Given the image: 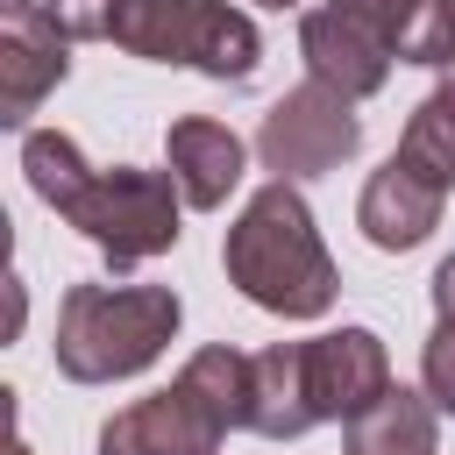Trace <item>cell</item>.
I'll return each instance as SVG.
<instances>
[{
  "instance_id": "6da1fadb",
  "label": "cell",
  "mask_w": 455,
  "mask_h": 455,
  "mask_svg": "<svg viewBox=\"0 0 455 455\" xmlns=\"http://www.w3.org/2000/svg\"><path fill=\"white\" fill-rule=\"evenodd\" d=\"M220 270L249 306H263L277 320H320L341 291V270H334V256L313 228V206L284 178H263L249 192V206L228 220Z\"/></svg>"
},
{
  "instance_id": "7a4b0ae2",
  "label": "cell",
  "mask_w": 455,
  "mask_h": 455,
  "mask_svg": "<svg viewBox=\"0 0 455 455\" xmlns=\"http://www.w3.org/2000/svg\"><path fill=\"white\" fill-rule=\"evenodd\" d=\"M235 427H249V355L206 341L164 391L121 405L100 427V455H220Z\"/></svg>"
},
{
  "instance_id": "3957f363",
  "label": "cell",
  "mask_w": 455,
  "mask_h": 455,
  "mask_svg": "<svg viewBox=\"0 0 455 455\" xmlns=\"http://www.w3.org/2000/svg\"><path fill=\"white\" fill-rule=\"evenodd\" d=\"M185 299L171 284H71L57 306V370L71 384L142 377L178 341Z\"/></svg>"
},
{
  "instance_id": "277c9868",
  "label": "cell",
  "mask_w": 455,
  "mask_h": 455,
  "mask_svg": "<svg viewBox=\"0 0 455 455\" xmlns=\"http://www.w3.org/2000/svg\"><path fill=\"white\" fill-rule=\"evenodd\" d=\"M114 43H121L128 57L185 64V71L220 78V85H242V78H256V64H263L256 21H249L242 7H228V0H128Z\"/></svg>"
},
{
  "instance_id": "5b68a950",
  "label": "cell",
  "mask_w": 455,
  "mask_h": 455,
  "mask_svg": "<svg viewBox=\"0 0 455 455\" xmlns=\"http://www.w3.org/2000/svg\"><path fill=\"white\" fill-rule=\"evenodd\" d=\"M419 28V0H320L299 14V57L306 78L334 85L341 100L384 92L391 64H405Z\"/></svg>"
},
{
  "instance_id": "8992f818",
  "label": "cell",
  "mask_w": 455,
  "mask_h": 455,
  "mask_svg": "<svg viewBox=\"0 0 455 455\" xmlns=\"http://www.w3.org/2000/svg\"><path fill=\"white\" fill-rule=\"evenodd\" d=\"M178 178L171 171H135V164H114V171H92L85 192L64 206V220L114 263V270H135L164 249H178Z\"/></svg>"
},
{
  "instance_id": "52a82bcc",
  "label": "cell",
  "mask_w": 455,
  "mask_h": 455,
  "mask_svg": "<svg viewBox=\"0 0 455 455\" xmlns=\"http://www.w3.org/2000/svg\"><path fill=\"white\" fill-rule=\"evenodd\" d=\"M355 149H363V114H355V100H341V92L320 85V78H299L291 92H277L270 114H263V128H256V156H263V171L284 178V185L327 178V171H341Z\"/></svg>"
},
{
  "instance_id": "ba28073f",
  "label": "cell",
  "mask_w": 455,
  "mask_h": 455,
  "mask_svg": "<svg viewBox=\"0 0 455 455\" xmlns=\"http://www.w3.org/2000/svg\"><path fill=\"white\" fill-rule=\"evenodd\" d=\"M71 71V36L50 21L43 0H7L0 7V121L28 128V114L64 85Z\"/></svg>"
},
{
  "instance_id": "9c48e42d",
  "label": "cell",
  "mask_w": 455,
  "mask_h": 455,
  "mask_svg": "<svg viewBox=\"0 0 455 455\" xmlns=\"http://www.w3.org/2000/svg\"><path fill=\"white\" fill-rule=\"evenodd\" d=\"M306 384H313V412L320 419H363L384 391H391V355L377 341V327H334L306 341Z\"/></svg>"
},
{
  "instance_id": "30bf717a",
  "label": "cell",
  "mask_w": 455,
  "mask_h": 455,
  "mask_svg": "<svg viewBox=\"0 0 455 455\" xmlns=\"http://www.w3.org/2000/svg\"><path fill=\"white\" fill-rule=\"evenodd\" d=\"M441 206H448V192L391 149V156L370 171L363 199H355V228H363V242H370V249L405 256V249H419V242L441 228Z\"/></svg>"
},
{
  "instance_id": "8fae6325",
  "label": "cell",
  "mask_w": 455,
  "mask_h": 455,
  "mask_svg": "<svg viewBox=\"0 0 455 455\" xmlns=\"http://www.w3.org/2000/svg\"><path fill=\"white\" fill-rule=\"evenodd\" d=\"M242 164H249L242 135L228 121H213V114H185V121L164 128V171L178 178L185 206H199V213L228 206V192L242 185Z\"/></svg>"
},
{
  "instance_id": "7c38bea8",
  "label": "cell",
  "mask_w": 455,
  "mask_h": 455,
  "mask_svg": "<svg viewBox=\"0 0 455 455\" xmlns=\"http://www.w3.org/2000/svg\"><path fill=\"white\" fill-rule=\"evenodd\" d=\"M313 384H306V341H270L249 355V434L263 441H299L313 434Z\"/></svg>"
},
{
  "instance_id": "4fadbf2b",
  "label": "cell",
  "mask_w": 455,
  "mask_h": 455,
  "mask_svg": "<svg viewBox=\"0 0 455 455\" xmlns=\"http://www.w3.org/2000/svg\"><path fill=\"white\" fill-rule=\"evenodd\" d=\"M441 448V405L427 391L391 384L363 419H348V455H434Z\"/></svg>"
},
{
  "instance_id": "5bb4252c",
  "label": "cell",
  "mask_w": 455,
  "mask_h": 455,
  "mask_svg": "<svg viewBox=\"0 0 455 455\" xmlns=\"http://www.w3.org/2000/svg\"><path fill=\"white\" fill-rule=\"evenodd\" d=\"M398 156L412 171H427L441 192H455V71H441V85L412 107V121L398 135Z\"/></svg>"
},
{
  "instance_id": "9a60e30c",
  "label": "cell",
  "mask_w": 455,
  "mask_h": 455,
  "mask_svg": "<svg viewBox=\"0 0 455 455\" xmlns=\"http://www.w3.org/2000/svg\"><path fill=\"white\" fill-rule=\"evenodd\" d=\"M21 171H28V185H36V199H43L50 213H64V206L85 192V178H92L85 149H78L64 128H28V135H21Z\"/></svg>"
},
{
  "instance_id": "2e32d148",
  "label": "cell",
  "mask_w": 455,
  "mask_h": 455,
  "mask_svg": "<svg viewBox=\"0 0 455 455\" xmlns=\"http://www.w3.org/2000/svg\"><path fill=\"white\" fill-rule=\"evenodd\" d=\"M419 391L455 419V249L434 263V334L419 348Z\"/></svg>"
},
{
  "instance_id": "e0dca14e",
  "label": "cell",
  "mask_w": 455,
  "mask_h": 455,
  "mask_svg": "<svg viewBox=\"0 0 455 455\" xmlns=\"http://www.w3.org/2000/svg\"><path fill=\"white\" fill-rule=\"evenodd\" d=\"M405 64L455 71V0H419V28H412V50H405Z\"/></svg>"
},
{
  "instance_id": "ac0fdd59",
  "label": "cell",
  "mask_w": 455,
  "mask_h": 455,
  "mask_svg": "<svg viewBox=\"0 0 455 455\" xmlns=\"http://www.w3.org/2000/svg\"><path fill=\"white\" fill-rule=\"evenodd\" d=\"M43 7H50V21H57L71 43H114L128 0H43Z\"/></svg>"
},
{
  "instance_id": "d6986e66",
  "label": "cell",
  "mask_w": 455,
  "mask_h": 455,
  "mask_svg": "<svg viewBox=\"0 0 455 455\" xmlns=\"http://www.w3.org/2000/svg\"><path fill=\"white\" fill-rule=\"evenodd\" d=\"M256 7H277V14H284V7H299V0H256Z\"/></svg>"
},
{
  "instance_id": "ffe728a7",
  "label": "cell",
  "mask_w": 455,
  "mask_h": 455,
  "mask_svg": "<svg viewBox=\"0 0 455 455\" xmlns=\"http://www.w3.org/2000/svg\"><path fill=\"white\" fill-rule=\"evenodd\" d=\"M7 455H36V448H28V441H21V434H14V448H7Z\"/></svg>"
}]
</instances>
